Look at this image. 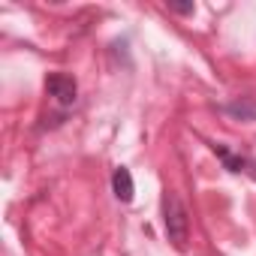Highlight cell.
Wrapping results in <instances>:
<instances>
[{
    "label": "cell",
    "mask_w": 256,
    "mask_h": 256,
    "mask_svg": "<svg viewBox=\"0 0 256 256\" xmlns=\"http://www.w3.org/2000/svg\"><path fill=\"white\" fill-rule=\"evenodd\" d=\"M48 90L58 96V102H64V106H70L72 100H76V82L70 78V76H52L48 82Z\"/></svg>",
    "instance_id": "2"
},
{
    "label": "cell",
    "mask_w": 256,
    "mask_h": 256,
    "mask_svg": "<svg viewBox=\"0 0 256 256\" xmlns=\"http://www.w3.org/2000/svg\"><path fill=\"white\" fill-rule=\"evenodd\" d=\"M112 187H114V196H118L120 202H130V199H133V175L126 172V169H114Z\"/></svg>",
    "instance_id": "3"
},
{
    "label": "cell",
    "mask_w": 256,
    "mask_h": 256,
    "mask_svg": "<svg viewBox=\"0 0 256 256\" xmlns=\"http://www.w3.org/2000/svg\"><path fill=\"white\" fill-rule=\"evenodd\" d=\"M166 232H169V241H175V247L187 244L190 220H187V208H184V202H181L178 193L166 196Z\"/></svg>",
    "instance_id": "1"
},
{
    "label": "cell",
    "mask_w": 256,
    "mask_h": 256,
    "mask_svg": "<svg viewBox=\"0 0 256 256\" xmlns=\"http://www.w3.org/2000/svg\"><path fill=\"white\" fill-rule=\"evenodd\" d=\"M229 112H235V114H247V118H256V108L241 106V102H232V106H229Z\"/></svg>",
    "instance_id": "4"
},
{
    "label": "cell",
    "mask_w": 256,
    "mask_h": 256,
    "mask_svg": "<svg viewBox=\"0 0 256 256\" xmlns=\"http://www.w3.org/2000/svg\"><path fill=\"white\" fill-rule=\"evenodd\" d=\"M178 12H193V4H172Z\"/></svg>",
    "instance_id": "5"
}]
</instances>
